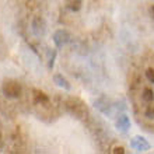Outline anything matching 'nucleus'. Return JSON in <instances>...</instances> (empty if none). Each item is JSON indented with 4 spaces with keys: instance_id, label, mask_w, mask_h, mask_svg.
<instances>
[{
    "instance_id": "nucleus-1",
    "label": "nucleus",
    "mask_w": 154,
    "mask_h": 154,
    "mask_svg": "<svg viewBox=\"0 0 154 154\" xmlns=\"http://www.w3.org/2000/svg\"><path fill=\"white\" fill-rule=\"evenodd\" d=\"M66 105H67V108H69L73 114H76L77 116L84 118L85 115H87V108H85V105L80 100H77V98H69L67 102H66Z\"/></svg>"
},
{
    "instance_id": "nucleus-2",
    "label": "nucleus",
    "mask_w": 154,
    "mask_h": 154,
    "mask_svg": "<svg viewBox=\"0 0 154 154\" xmlns=\"http://www.w3.org/2000/svg\"><path fill=\"white\" fill-rule=\"evenodd\" d=\"M3 93L7 95V97L16 98L21 94V85L14 80H6L3 83Z\"/></svg>"
},
{
    "instance_id": "nucleus-3",
    "label": "nucleus",
    "mask_w": 154,
    "mask_h": 154,
    "mask_svg": "<svg viewBox=\"0 0 154 154\" xmlns=\"http://www.w3.org/2000/svg\"><path fill=\"white\" fill-rule=\"evenodd\" d=\"M34 98H35V102H37L38 105H41V104H49L48 95L45 93H42V91L34 90Z\"/></svg>"
},
{
    "instance_id": "nucleus-4",
    "label": "nucleus",
    "mask_w": 154,
    "mask_h": 154,
    "mask_svg": "<svg viewBox=\"0 0 154 154\" xmlns=\"http://www.w3.org/2000/svg\"><path fill=\"white\" fill-rule=\"evenodd\" d=\"M142 98H143V101L144 102H153L154 100V93H153V90L151 88H144L143 90V93H142Z\"/></svg>"
},
{
    "instance_id": "nucleus-5",
    "label": "nucleus",
    "mask_w": 154,
    "mask_h": 154,
    "mask_svg": "<svg viewBox=\"0 0 154 154\" xmlns=\"http://www.w3.org/2000/svg\"><path fill=\"white\" fill-rule=\"evenodd\" d=\"M67 4H69V7L72 8V10H79V8H80V4H81V0H69Z\"/></svg>"
},
{
    "instance_id": "nucleus-6",
    "label": "nucleus",
    "mask_w": 154,
    "mask_h": 154,
    "mask_svg": "<svg viewBox=\"0 0 154 154\" xmlns=\"http://www.w3.org/2000/svg\"><path fill=\"white\" fill-rule=\"evenodd\" d=\"M146 77L149 79V81L154 83V69L153 67H149V69L146 70Z\"/></svg>"
},
{
    "instance_id": "nucleus-7",
    "label": "nucleus",
    "mask_w": 154,
    "mask_h": 154,
    "mask_svg": "<svg viewBox=\"0 0 154 154\" xmlns=\"http://www.w3.org/2000/svg\"><path fill=\"white\" fill-rule=\"evenodd\" d=\"M146 115H147V116H153V115H154V106L153 105H149V106H147Z\"/></svg>"
},
{
    "instance_id": "nucleus-8",
    "label": "nucleus",
    "mask_w": 154,
    "mask_h": 154,
    "mask_svg": "<svg viewBox=\"0 0 154 154\" xmlns=\"http://www.w3.org/2000/svg\"><path fill=\"white\" fill-rule=\"evenodd\" d=\"M27 6L31 8H37V0H27Z\"/></svg>"
},
{
    "instance_id": "nucleus-9",
    "label": "nucleus",
    "mask_w": 154,
    "mask_h": 154,
    "mask_svg": "<svg viewBox=\"0 0 154 154\" xmlns=\"http://www.w3.org/2000/svg\"><path fill=\"white\" fill-rule=\"evenodd\" d=\"M114 153L115 154H118V153H125V150H123V147H115V149H114Z\"/></svg>"
},
{
    "instance_id": "nucleus-10",
    "label": "nucleus",
    "mask_w": 154,
    "mask_h": 154,
    "mask_svg": "<svg viewBox=\"0 0 154 154\" xmlns=\"http://www.w3.org/2000/svg\"><path fill=\"white\" fill-rule=\"evenodd\" d=\"M0 144H2V133H0Z\"/></svg>"
},
{
    "instance_id": "nucleus-11",
    "label": "nucleus",
    "mask_w": 154,
    "mask_h": 154,
    "mask_svg": "<svg viewBox=\"0 0 154 154\" xmlns=\"http://www.w3.org/2000/svg\"><path fill=\"white\" fill-rule=\"evenodd\" d=\"M151 11H153V13H154V6H153V7H151Z\"/></svg>"
}]
</instances>
